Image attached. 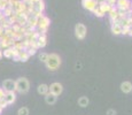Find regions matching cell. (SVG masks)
Masks as SVG:
<instances>
[{
    "label": "cell",
    "mask_w": 132,
    "mask_h": 115,
    "mask_svg": "<svg viewBox=\"0 0 132 115\" xmlns=\"http://www.w3.org/2000/svg\"><path fill=\"white\" fill-rule=\"evenodd\" d=\"M45 65H46L47 69H50V70H52V71L56 70L61 65L60 55L56 54V53H51V54H48V58H47L46 62H45Z\"/></svg>",
    "instance_id": "obj_1"
},
{
    "label": "cell",
    "mask_w": 132,
    "mask_h": 115,
    "mask_svg": "<svg viewBox=\"0 0 132 115\" xmlns=\"http://www.w3.org/2000/svg\"><path fill=\"white\" fill-rule=\"evenodd\" d=\"M30 89V83L28 81V78L25 77H20L19 80L15 81V92L19 93H27Z\"/></svg>",
    "instance_id": "obj_2"
},
{
    "label": "cell",
    "mask_w": 132,
    "mask_h": 115,
    "mask_svg": "<svg viewBox=\"0 0 132 115\" xmlns=\"http://www.w3.org/2000/svg\"><path fill=\"white\" fill-rule=\"evenodd\" d=\"M86 34H87V29L83 23H77L75 25V36L78 40H83L86 37Z\"/></svg>",
    "instance_id": "obj_3"
},
{
    "label": "cell",
    "mask_w": 132,
    "mask_h": 115,
    "mask_svg": "<svg viewBox=\"0 0 132 115\" xmlns=\"http://www.w3.org/2000/svg\"><path fill=\"white\" fill-rule=\"evenodd\" d=\"M48 88H50V92L53 94H55V96L59 97L61 93L63 92V86L61 83H57V82H55V83H52L51 85H48Z\"/></svg>",
    "instance_id": "obj_4"
},
{
    "label": "cell",
    "mask_w": 132,
    "mask_h": 115,
    "mask_svg": "<svg viewBox=\"0 0 132 115\" xmlns=\"http://www.w3.org/2000/svg\"><path fill=\"white\" fill-rule=\"evenodd\" d=\"M82 6L86 11L93 12L98 7V2L95 0H82Z\"/></svg>",
    "instance_id": "obj_5"
},
{
    "label": "cell",
    "mask_w": 132,
    "mask_h": 115,
    "mask_svg": "<svg viewBox=\"0 0 132 115\" xmlns=\"http://www.w3.org/2000/svg\"><path fill=\"white\" fill-rule=\"evenodd\" d=\"M115 7L118 11H129L131 8V0H117Z\"/></svg>",
    "instance_id": "obj_6"
},
{
    "label": "cell",
    "mask_w": 132,
    "mask_h": 115,
    "mask_svg": "<svg viewBox=\"0 0 132 115\" xmlns=\"http://www.w3.org/2000/svg\"><path fill=\"white\" fill-rule=\"evenodd\" d=\"M2 89L5 90V92H12V91H15V81L14 80H5L2 82Z\"/></svg>",
    "instance_id": "obj_7"
},
{
    "label": "cell",
    "mask_w": 132,
    "mask_h": 115,
    "mask_svg": "<svg viewBox=\"0 0 132 115\" xmlns=\"http://www.w3.org/2000/svg\"><path fill=\"white\" fill-rule=\"evenodd\" d=\"M5 101H6L8 105H12L15 103V100H16V93H15V91H12V92H6L5 93Z\"/></svg>",
    "instance_id": "obj_8"
},
{
    "label": "cell",
    "mask_w": 132,
    "mask_h": 115,
    "mask_svg": "<svg viewBox=\"0 0 132 115\" xmlns=\"http://www.w3.org/2000/svg\"><path fill=\"white\" fill-rule=\"evenodd\" d=\"M108 14H109V20H110V22H111V23L116 22V21L118 20V9L116 8L115 6L111 7L110 12H109Z\"/></svg>",
    "instance_id": "obj_9"
},
{
    "label": "cell",
    "mask_w": 132,
    "mask_h": 115,
    "mask_svg": "<svg viewBox=\"0 0 132 115\" xmlns=\"http://www.w3.org/2000/svg\"><path fill=\"white\" fill-rule=\"evenodd\" d=\"M56 100H57V96L51 93V92H48L46 96H45V101H46V104H48V105H54L56 103Z\"/></svg>",
    "instance_id": "obj_10"
},
{
    "label": "cell",
    "mask_w": 132,
    "mask_h": 115,
    "mask_svg": "<svg viewBox=\"0 0 132 115\" xmlns=\"http://www.w3.org/2000/svg\"><path fill=\"white\" fill-rule=\"evenodd\" d=\"M121 91L124 92V93H130L132 91V83H130V82H128V81L123 82V83L121 84Z\"/></svg>",
    "instance_id": "obj_11"
},
{
    "label": "cell",
    "mask_w": 132,
    "mask_h": 115,
    "mask_svg": "<svg viewBox=\"0 0 132 115\" xmlns=\"http://www.w3.org/2000/svg\"><path fill=\"white\" fill-rule=\"evenodd\" d=\"M37 91L39 94H42V96H46V94L50 92V88H48L47 84H39L37 88Z\"/></svg>",
    "instance_id": "obj_12"
},
{
    "label": "cell",
    "mask_w": 132,
    "mask_h": 115,
    "mask_svg": "<svg viewBox=\"0 0 132 115\" xmlns=\"http://www.w3.org/2000/svg\"><path fill=\"white\" fill-rule=\"evenodd\" d=\"M37 43H38V46H39V48L45 47L46 44H47V37H46V35H40L39 37H38V39H37Z\"/></svg>",
    "instance_id": "obj_13"
},
{
    "label": "cell",
    "mask_w": 132,
    "mask_h": 115,
    "mask_svg": "<svg viewBox=\"0 0 132 115\" xmlns=\"http://www.w3.org/2000/svg\"><path fill=\"white\" fill-rule=\"evenodd\" d=\"M110 29H111V32H113V35H115V36L121 35L122 27H121L120 24H117V23H111Z\"/></svg>",
    "instance_id": "obj_14"
},
{
    "label": "cell",
    "mask_w": 132,
    "mask_h": 115,
    "mask_svg": "<svg viewBox=\"0 0 132 115\" xmlns=\"http://www.w3.org/2000/svg\"><path fill=\"white\" fill-rule=\"evenodd\" d=\"M98 7L101 9V11H102L103 14H108V13L110 12V9H111V6H110V5H108L106 1H105V2H101V4H99Z\"/></svg>",
    "instance_id": "obj_15"
},
{
    "label": "cell",
    "mask_w": 132,
    "mask_h": 115,
    "mask_svg": "<svg viewBox=\"0 0 132 115\" xmlns=\"http://www.w3.org/2000/svg\"><path fill=\"white\" fill-rule=\"evenodd\" d=\"M17 58H19V61H22V62H27L28 60H29L30 55L28 54L27 51H20L19 55H17Z\"/></svg>",
    "instance_id": "obj_16"
},
{
    "label": "cell",
    "mask_w": 132,
    "mask_h": 115,
    "mask_svg": "<svg viewBox=\"0 0 132 115\" xmlns=\"http://www.w3.org/2000/svg\"><path fill=\"white\" fill-rule=\"evenodd\" d=\"M88 104H90V100H88L87 97H80L79 99H78V105H79L80 107H87Z\"/></svg>",
    "instance_id": "obj_17"
},
{
    "label": "cell",
    "mask_w": 132,
    "mask_h": 115,
    "mask_svg": "<svg viewBox=\"0 0 132 115\" xmlns=\"http://www.w3.org/2000/svg\"><path fill=\"white\" fill-rule=\"evenodd\" d=\"M2 14H4V16L6 17V19H8L9 16H12V15L14 14V11H13V8L11 6H8L7 8H5L4 11H2Z\"/></svg>",
    "instance_id": "obj_18"
},
{
    "label": "cell",
    "mask_w": 132,
    "mask_h": 115,
    "mask_svg": "<svg viewBox=\"0 0 132 115\" xmlns=\"http://www.w3.org/2000/svg\"><path fill=\"white\" fill-rule=\"evenodd\" d=\"M2 55H4L6 59H13V54H12V48L8 47L6 50L2 51Z\"/></svg>",
    "instance_id": "obj_19"
},
{
    "label": "cell",
    "mask_w": 132,
    "mask_h": 115,
    "mask_svg": "<svg viewBox=\"0 0 132 115\" xmlns=\"http://www.w3.org/2000/svg\"><path fill=\"white\" fill-rule=\"evenodd\" d=\"M17 115H29V108L28 107H21L17 111Z\"/></svg>",
    "instance_id": "obj_20"
},
{
    "label": "cell",
    "mask_w": 132,
    "mask_h": 115,
    "mask_svg": "<svg viewBox=\"0 0 132 115\" xmlns=\"http://www.w3.org/2000/svg\"><path fill=\"white\" fill-rule=\"evenodd\" d=\"M92 13L95 15L96 17H100V19H101V17H103V16H105V14H103L102 11H101V9L99 8V7H96V8H95V9H94V11H93Z\"/></svg>",
    "instance_id": "obj_21"
},
{
    "label": "cell",
    "mask_w": 132,
    "mask_h": 115,
    "mask_svg": "<svg viewBox=\"0 0 132 115\" xmlns=\"http://www.w3.org/2000/svg\"><path fill=\"white\" fill-rule=\"evenodd\" d=\"M47 58H48V53H46V52H42L39 54V60L42 61V62H46V60H47Z\"/></svg>",
    "instance_id": "obj_22"
},
{
    "label": "cell",
    "mask_w": 132,
    "mask_h": 115,
    "mask_svg": "<svg viewBox=\"0 0 132 115\" xmlns=\"http://www.w3.org/2000/svg\"><path fill=\"white\" fill-rule=\"evenodd\" d=\"M8 47H11L8 43H6L5 40H1V42H0V50H1V51L6 50V48H8Z\"/></svg>",
    "instance_id": "obj_23"
},
{
    "label": "cell",
    "mask_w": 132,
    "mask_h": 115,
    "mask_svg": "<svg viewBox=\"0 0 132 115\" xmlns=\"http://www.w3.org/2000/svg\"><path fill=\"white\" fill-rule=\"evenodd\" d=\"M129 30H130V27H128V25H124V27H122L121 35H123V36H128Z\"/></svg>",
    "instance_id": "obj_24"
},
{
    "label": "cell",
    "mask_w": 132,
    "mask_h": 115,
    "mask_svg": "<svg viewBox=\"0 0 132 115\" xmlns=\"http://www.w3.org/2000/svg\"><path fill=\"white\" fill-rule=\"evenodd\" d=\"M29 47H31V48H34V50H38L39 48V46H38V43H37V40H35V42H30V46Z\"/></svg>",
    "instance_id": "obj_25"
},
{
    "label": "cell",
    "mask_w": 132,
    "mask_h": 115,
    "mask_svg": "<svg viewBox=\"0 0 132 115\" xmlns=\"http://www.w3.org/2000/svg\"><path fill=\"white\" fill-rule=\"evenodd\" d=\"M27 52H28V54H29L30 57H31V55H35V54H36L37 51H36V50H34V48H31V47H29V48L27 50Z\"/></svg>",
    "instance_id": "obj_26"
},
{
    "label": "cell",
    "mask_w": 132,
    "mask_h": 115,
    "mask_svg": "<svg viewBox=\"0 0 132 115\" xmlns=\"http://www.w3.org/2000/svg\"><path fill=\"white\" fill-rule=\"evenodd\" d=\"M7 106H8V104H7L6 101H5V99H1V100H0V107H1V108L4 109V108H6Z\"/></svg>",
    "instance_id": "obj_27"
},
{
    "label": "cell",
    "mask_w": 132,
    "mask_h": 115,
    "mask_svg": "<svg viewBox=\"0 0 132 115\" xmlns=\"http://www.w3.org/2000/svg\"><path fill=\"white\" fill-rule=\"evenodd\" d=\"M116 1H117V0H106V2H107L108 5H110L111 7L115 6V5H116Z\"/></svg>",
    "instance_id": "obj_28"
},
{
    "label": "cell",
    "mask_w": 132,
    "mask_h": 115,
    "mask_svg": "<svg viewBox=\"0 0 132 115\" xmlns=\"http://www.w3.org/2000/svg\"><path fill=\"white\" fill-rule=\"evenodd\" d=\"M5 93H6V92H5L4 89H2V88H0V100L5 98Z\"/></svg>",
    "instance_id": "obj_29"
},
{
    "label": "cell",
    "mask_w": 132,
    "mask_h": 115,
    "mask_svg": "<svg viewBox=\"0 0 132 115\" xmlns=\"http://www.w3.org/2000/svg\"><path fill=\"white\" fill-rule=\"evenodd\" d=\"M117 113H116L115 109H108L107 111V115H116Z\"/></svg>",
    "instance_id": "obj_30"
},
{
    "label": "cell",
    "mask_w": 132,
    "mask_h": 115,
    "mask_svg": "<svg viewBox=\"0 0 132 115\" xmlns=\"http://www.w3.org/2000/svg\"><path fill=\"white\" fill-rule=\"evenodd\" d=\"M128 36H130V37H132V28H130V30H129V34Z\"/></svg>",
    "instance_id": "obj_31"
},
{
    "label": "cell",
    "mask_w": 132,
    "mask_h": 115,
    "mask_svg": "<svg viewBox=\"0 0 132 115\" xmlns=\"http://www.w3.org/2000/svg\"><path fill=\"white\" fill-rule=\"evenodd\" d=\"M95 1L98 2V5H99V4H101V2H105L106 0H95Z\"/></svg>",
    "instance_id": "obj_32"
},
{
    "label": "cell",
    "mask_w": 132,
    "mask_h": 115,
    "mask_svg": "<svg viewBox=\"0 0 132 115\" xmlns=\"http://www.w3.org/2000/svg\"><path fill=\"white\" fill-rule=\"evenodd\" d=\"M2 58H4V55H2V51L1 50H0V60H1V59Z\"/></svg>",
    "instance_id": "obj_33"
},
{
    "label": "cell",
    "mask_w": 132,
    "mask_h": 115,
    "mask_svg": "<svg viewBox=\"0 0 132 115\" xmlns=\"http://www.w3.org/2000/svg\"><path fill=\"white\" fill-rule=\"evenodd\" d=\"M38 1H40V0H31L32 4H36V2H38Z\"/></svg>",
    "instance_id": "obj_34"
},
{
    "label": "cell",
    "mask_w": 132,
    "mask_h": 115,
    "mask_svg": "<svg viewBox=\"0 0 132 115\" xmlns=\"http://www.w3.org/2000/svg\"><path fill=\"white\" fill-rule=\"evenodd\" d=\"M1 113H2V108L0 107V115H1Z\"/></svg>",
    "instance_id": "obj_35"
},
{
    "label": "cell",
    "mask_w": 132,
    "mask_h": 115,
    "mask_svg": "<svg viewBox=\"0 0 132 115\" xmlns=\"http://www.w3.org/2000/svg\"><path fill=\"white\" fill-rule=\"evenodd\" d=\"M131 9H132V1H131Z\"/></svg>",
    "instance_id": "obj_36"
},
{
    "label": "cell",
    "mask_w": 132,
    "mask_h": 115,
    "mask_svg": "<svg viewBox=\"0 0 132 115\" xmlns=\"http://www.w3.org/2000/svg\"><path fill=\"white\" fill-rule=\"evenodd\" d=\"M0 42H1V38H0Z\"/></svg>",
    "instance_id": "obj_37"
},
{
    "label": "cell",
    "mask_w": 132,
    "mask_h": 115,
    "mask_svg": "<svg viewBox=\"0 0 132 115\" xmlns=\"http://www.w3.org/2000/svg\"><path fill=\"white\" fill-rule=\"evenodd\" d=\"M131 1H132V0H131Z\"/></svg>",
    "instance_id": "obj_38"
}]
</instances>
